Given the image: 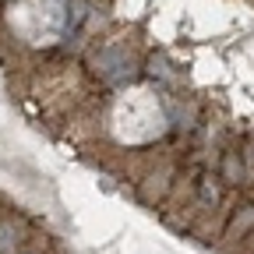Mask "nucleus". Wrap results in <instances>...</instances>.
<instances>
[{"mask_svg": "<svg viewBox=\"0 0 254 254\" xmlns=\"http://www.w3.org/2000/svg\"><path fill=\"white\" fill-rule=\"evenodd\" d=\"M254 226V205H244L237 215H233V222H230V230H226V237H244L247 230Z\"/></svg>", "mask_w": 254, "mask_h": 254, "instance_id": "7ed1b4c3", "label": "nucleus"}, {"mask_svg": "<svg viewBox=\"0 0 254 254\" xmlns=\"http://www.w3.org/2000/svg\"><path fill=\"white\" fill-rule=\"evenodd\" d=\"M92 71L103 81H110V85H124V81H131L138 74L134 64H131V53H127L124 46H103L92 57Z\"/></svg>", "mask_w": 254, "mask_h": 254, "instance_id": "f257e3e1", "label": "nucleus"}, {"mask_svg": "<svg viewBox=\"0 0 254 254\" xmlns=\"http://www.w3.org/2000/svg\"><path fill=\"white\" fill-rule=\"evenodd\" d=\"M148 74H152V78H170V74H173V71H170V60H166L163 53H155V57L148 60Z\"/></svg>", "mask_w": 254, "mask_h": 254, "instance_id": "423d86ee", "label": "nucleus"}, {"mask_svg": "<svg viewBox=\"0 0 254 254\" xmlns=\"http://www.w3.org/2000/svg\"><path fill=\"white\" fill-rule=\"evenodd\" d=\"M14 247H18L14 226H11V222H0V254H14Z\"/></svg>", "mask_w": 254, "mask_h": 254, "instance_id": "20e7f679", "label": "nucleus"}, {"mask_svg": "<svg viewBox=\"0 0 254 254\" xmlns=\"http://www.w3.org/2000/svg\"><path fill=\"white\" fill-rule=\"evenodd\" d=\"M219 177L226 180V184H244L247 177V166H244V155L240 152H222V166H219Z\"/></svg>", "mask_w": 254, "mask_h": 254, "instance_id": "f03ea898", "label": "nucleus"}, {"mask_svg": "<svg viewBox=\"0 0 254 254\" xmlns=\"http://www.w3.org/2000/svg\"><path fill=\"white\" fill-rule=\"evenodd\" d=\"M198 198H201L205 205H215V201H219V187L212 184V177H201V180H198Z\"/></svg>", "mask_w": 254, "mask_h": 254, "instance_id": "39448f33", "label": "nucleus"}]
</instances>
